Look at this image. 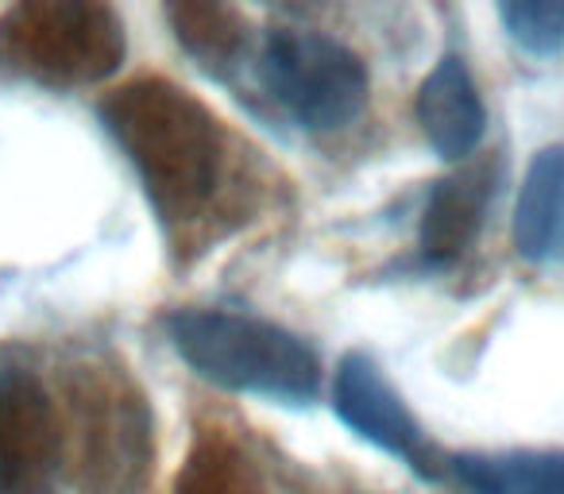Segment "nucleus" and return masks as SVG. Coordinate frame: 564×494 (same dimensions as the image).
I'll use <instances>...</instances> for the list:
<instances>
[{
  "label": "nucleus",
  "instance_id": "nucleus-1",
  "mask_svg": "<svg viewBox=\"0 0 564 494\" xmlns=\"http://www.w3.org/2000/svg\"><path fill=\"white\" fill-rule=\"evenodd\" d=\"M101 117L148 186L159 217L178 224L209 205L220 174V128L186 89L132 81L101 105Z\"/></svg>",
  "mask_w": 564,
  "mask_h": 494
},
{
  "label": "nucleus",
  "instance_id": "nucleus-2",
  "mask_svg": "<svg viewBox=\"0 0 564 494\" xmlns=\"http://www.w3.org/2000/svg\"><path fill=\"white\" fill-rule=\"evenodd\" d=\"M166 332L197 375L228 391L306 406L322 386L317 355L294 332L259 317L186 309L166 321Z\"/></svg>",
  "mask_w": 564,
  "mask_h": 494
},
{
  "label": "nucleus",
  "instance_id": "nucleus-3",
  "mask_svg": "<svg viewBox=\"0 0 564 494\" xmlns=\"http://www.w3.org/2000/svg\"><path fill=\"white\" fill-rule=\"evenodd\" d=\"M74 475L86 494H135L151 468L143 394L117 367H78L66 383Z\"/></svg>",
  "mask_w": 564,
  "mask_h": 494
},
{
  "label": "nucleus",
  "instance_id": "nucleus-4",
  "mask_svg": "<svg viewBox=\"0 0 564 494\" xmlns=\"http://www.w3.org/2000/svg\"><path fill=\"white\" fill-rule=\"evenodd\" d=\"M124 32L105 4L43 0L20 4L0 24V63L51 86H86L117 70Z\"/></svg>",
  "mask_w": 564,
  "mask_h": 494
},
{
  "label": "nucleus",
  "instance_id": "nucleus-5",
  "mask_svg": "<svg viewBox=\"0 0 564 494\" xmlns=\"http://www.w3.org/2000/svg\"><path fill=\"white\" fill-rule=\"evenodd\" d=\"M267 94L302 128L333 132L360 117L368 101V70L348 47L314 32L274 28L259 55Z\"/></svg>",
  "mask_w": 564,
  "mask_h": 494
},
{
  "label": "nucleus",
  "instance_id": "nucleus-6",
  "mask_svg": "<svg viewBox=\"0 0 564 494\" xmlns=\"http://www.w3.org/2000/svg\"><path fill=\"white\" fill-rule=\"evenodd\" d=\"M63 425L47 386L28 371L0 375V494H55Z\"/></svg>",
  "mask_w": 564,
  "mask_h": 494
},
{
  "label": "nucleus",
  "instance_id": "nucleus-7",
  "mask_svg": "<svg viewBox=\"0 0 564 494\" xmlns=\"http://www.w3.org/2000/svg\"><path fill=\"white\" fill-rule=\"evenodd\" d=\"M333 406L337 414L352 425L360 437H368L371 444H379L383 452L406 460L417 475H437V452L425 440L422 425L414 421L402 398L394 394V386L387 383V375L379 371V363L371 355H345L337 371V391H333Z\"/></svg>",
  "mask_w": 564,
  "mask_h": 494
},
{
  "label": "nucleus",
  "instance_id": "nucleus-8",
  "mask_svg": "<svg viewBox=\"0 0 564 494\" xmlns=\"http://www.w3.org/2000/svg\"><path fill=\"white\" fill-rule=\"evenodd\" d=\"M417 124L433 151L445 158H464L484 140L487 112L468 66L456 55H445L417 89Z\"/></svg>",
  "mask_w": 564,
  "mask_h": 494
},
{
  "label": "nucleus",
  "instance_id": "nucleus-9",
  "mask_svg": "<svg viewBox=\"0 0 564 494\" xmlns=\"http://www.w3.org/2000/svg\"><path fill=\"white\" fill-rule=\"evenodd\" d=\"M495 194V166L479 163L441 178L422 217V252L433 263H453L479 235L484 212Z\"/></svg>",
  "mask_w": 564,
  "mask_h": 494
},
{
  "label": "nucleus",
  "instance_id": "nucleus-10",
  "mask_svg": "<svg viewBox=\"0 0 564 494\" xmlns=\"http://www.w3.org/2000/svg\"><path fill=\"white\" fill-rule=\"evenodd\" d=\"M514 248L530 263L564 252V143L538 151L525 171L514 205Z\"/></svg>",
  "mask_w": 564,
  "mask_h": 494
},
{
  "label": "nucleus",
  "instance_id": "nucleus-11",
  "mask_svg": "<svg viewBox=\"0 0 564 494\" xmlns=\"http://www.w3.org/2000/svg\"><path fill=\"white\" fill-rule=\"evenodd\" d=\"M453 471L476 494H564V452L456 455Z\"/></svg>",
  "mask_w": 564,
  "mask_h": 494
},
{
  "label": "nucleus",
  "instance_id": "nucleus-12",
  "mask_svg": "<svg viewBox=\"0 0 564 494\" xmlns=\"http://www.w3.org/2000/svg\"><path fill=\"white\" fill-rule=\"evenodd\" d=\"M178 43L205 66H228L243 51V20L228 4H171Z\"/></svg>",
  "mask_w": 564,
  "mask_h": 494
},
{
  "label": "nucleus",
  "instance_id": "nucleus-13",
  "mask_svg": "<svg viewBox=\"0 0 564 494\" xmlns=\"http://www.w3.org/2000/svg\"><path fill=\"white\" fill-rule=\"evenodd\" d=\"M174 494H259L248 460L225 440H205L189 455Z\"/></svg>",
  "mask_w": 564,
  "mask_h": 494
},
{
  "label": "nucleus",
  "instance_id": "nucleus-14",
  "mask_svg": "<svg viewBox=\"0 0 564 494\" xmlns=\"http://www.w3.org/2000/svg\"><path fill=\"white\" fill-rule=\"evenodd\" d=\"M499 20L530 55H556L564 47V0H510L499 9Z\"/></svg>",
  "mask_w": 564,
  "mask_h": 494
}]
</instances>
